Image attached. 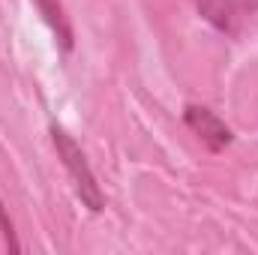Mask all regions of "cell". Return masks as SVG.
I'll use <instances>...</instances> for the list:
<instances>
[{
    "instance_id": "cell-1",
    "label": "cell",
    "mask_w": 258,
    "mask_h": 255,
    "mask_svg": "<svg viewBox=\"0 0 258 255\" xmlns=\"http://www.w3.org/2000/svg\"><path fill=\"white\" fill-rule=\"evenodd\" d=\"M51 144H54V150H57V159L63 162L66 174H69V180H72V189L81 198V204H84L90 213H102V210H105V192L96 183V174H93V168H90V162H87L81 144H78L60 123H51Z\"/></svg>"
},
{
    "instance_id": "cell-2",
    "label": "cell",
    "mask_w": 258,
    "mask_h": 255,
    "mask_svg": "<svg viewBox=\"0 0 258 255\" xmlns=\"http://www.w3.org/2000/svg\"><path fill=\"white\" fill-rule=\"evenodd\" d=\"M195 12L219 33L240 36L258 15V0H195Z\"/></svg>"
},
{
    "instance_id": "cell-3",
    "label": "cell",
    "mask_w": 258,
    "mask_h": 255,
    "mask_svg": "<svg viewBox=\"0 0 258 255\" xmlns=\"http://www.w3.org/2000/svg\"><path fill=\"white\" fill-rule=\"evenodd\" d=\"M183 123L189 126V132H192L210 153H222V150L234 141L231 126H228L216 111H210L207 105H195V102H189V105L183 108Z\"/></svg>"
},
{
    "instance_id": "cell-4",
    "label": "cell",
    "mask_w": 258,
    "mask_h": 255,
    "mask_svg": "<svg viewBox=\"0 0 258 255\" xmlns=\"http://www.w3.org/2000/svg\"><path fill=\"white\" fill-rule=\"evenodd\" d=\"M33 6L39 9L42 21L51 27V33H54L60 51L69 54V51L75 48V33H72V24H69V15H66L63 3H60V0H33Z\"/></svg>"
},
{
    "instance_id": "cell-5",
    "label": "cell",
    "mask_w": 258,
    "mask_h": 255,
    "mask_svg": "<svg viewBox=\"0 0 258 255\" xmlns=\"http://www.w3.org/2000/svg\"><path fill=\"white\" fill-rule=\"evenodd\" d=\"M0 234H3V243H6L9 252H18V249H21V246H18V237H15V225H12V219H9L3 201H0Z\"/></svg>"
}]
</instances>
